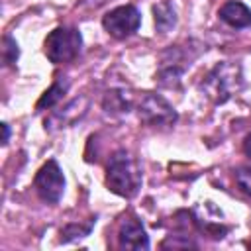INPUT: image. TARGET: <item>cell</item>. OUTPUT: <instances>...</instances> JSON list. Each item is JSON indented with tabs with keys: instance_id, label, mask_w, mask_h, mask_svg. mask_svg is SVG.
<instances>
[{
	"instance_id": "6da1fadb",
	"label": "cell",
	"mask_w": 251,
	"mask_h": 251,
	"mask_svg": "<svg viewBox=\"0 0 251 251\" xmlns=\"http://www.w3.org/2000/svg\"><path fill=\"white\" fill-rule=\"evenodd\" d=\"M106 186L122 198L137 194L141 186V169L126 149H118L110 157L106 167Z\"/></svg>"
},
{
	"instance_id": "7a4b0ae2",
	"label": "cell",
	"mask_w": 251,
	"mask_h": 251,
	"mask_svg": "<svg viewBox=\"0 0 251 251\" xmlns=\"http://www.w3.org/2000/svg\"><path fill=\"white\" fill-rule=\"evenodd\" d=\"M241 86H243L241 67L231 61L218 63L202 80V90L214 104H224L231 100L233 96L239 94Z\"/></svg>"
},
{
	"instance_id": "3957f363",
	"label": "cell",
	"mask_w": 251,
	"mask_h": 251,
	"mask_svg": "<svg viewBox=\"0 0 251 251\" xmlns=\"http://www.w3.org/2000/svg\"><path fill=\"white\" fill-rule=\"evenodd\" d=\"M82 49V35L76 27L61 25L45 37V55L51 63L61 65L78 57Z\"/></svg>"
},
{
	"instance_id": "277c9868",
	"label": "cell",
	"mask_w": 251,
	"mask_h": 251,
	"mask_svg": "<svg viewBox=\"0 0 251 251\" xmlns=\"http://www.w3.org/2000/svg\"><path fill=\"white\" fill-rule=\"evenodd\" d=\"M139 120L151 127H171L176 122V112L175 108L161 96L153 92H145L137 104Z\"/></svg>"
},
{
	"instance_id": "5b68a950",
	"label": "cell",
	"mask_w": 251,
	"mask_h": 251,
	"mask_svg": "<svg viewBox=\"0 0 251 251\" xmlns=\"http://www.w3.org/2000/svg\"><path fill=\"white\" fill-rule=\"evenodd\" d=\"M33 186H35V190L43 202L57 204L61 200V196L65 192V176H63L61 167L57 165V161H53V159L47 161L35 173Z\"/></svg>"
},
{
	"instance_id": "8992f818",
	"label": "cell",
	"mask_w": 251,
	"mask_h": 251,
	"mask_svg": "<svg viewBox=\"0 0 251 251\" xmlns=\"http://www.w3.org/2000/svg\"><path fill=\"white\" fill-rule=\"evenodd\" d=\"M141 24V14L135 6L126 4V6H118L114 10H110L104 18H102V25L104 29L116 37V39H126L131 33L137 31Z\"/></svg>"
},
{
	"instance_id": "52a82bcc",
	"label": "cell",
	"mask_w": 251,
	"mask_h": 251,
	"mask_svg": "<svg viewBox=\"0 0 251 251\" xmlns=\"http://www.w3.org/2000/svg\"><path fill=\"white\" fill-rule=\"evenodd\" d=\"M186 67H190V57L186 55V51L180 49L178 45L169 47L161 55L157 78L163 86H176L180 82V76H182Z\"/></svg>"
},
{
	"instance_id": "ba28073f",
	"label": "cell",
	"mask_w": 251,
	"mask_h": 251,
	"mask_svg": "<svg viewBox=\"0 0 251 251\" xmlns=\"http://www.w3.org/2000/svg\"><path fill=\"white\" fill-rule=\"evenodd\" d=\"M118 243L122 249H133V251L149 249V237L137 218L129 216L122 220L118 229Z\"/></svg>"
},
{
	"instance_id": "9c48e42d",
	"label": "cell",
	"mask_w": 251,
	"mask_h": 251,
	"mask_svg": "<svg viewBox=\"0 0 251 251\" xmlns=\"http://www.w3.org/2000/svg\"><path fill=\"white\" fill-rule=\"evenodd\" d=\"M218 16L224 24H227L229 27L233 29H245V27H251V10L239 2V0H229L226 2L220 10H218Z\"/></svg>"
},
{
	"instance_id": "30bf717a",
	"label": "cell",
	"mask_w": 251,
	"mask_h": 251,
	"mask_svg": "<svg viewBox=\"0 0 251 251\" xmlns=\"http://www.w3.org/2000/svg\"><path fill=\"white\" fill-rule=\"evenodd\" d=\"M102 106L106 110V114L110 116H122L127 114L133 106V96L126 90V88H112L104 94Z\"/></svg>"
},
{
	"instance_id": "8fae6325",
	"label": "cell",
	"mask_w": 251,
	"mask_h": 251,
	"mask_svg": "<svg viewBox=\"0 0 251 251\" xmlns=\"http://www.w3.org/2000/svg\"><path fill=\"white\" fill-rule=\"evenodd\" d=\"M67 90H69V80L67 78H57L43 94H41V98L37 100V104H35V110H45V108H51V106H55L57 102H61L63 100V96L67 94Z\"/></svg>"
},
{
	"instance_id": "7c38bea8",
	"label": "cell",
	"mask_w": 251,
	"mask_h": 251,
	"mask_svg": "<svg viewBox=\"0 0 251 251\" xmlns=\"http://www.w3.org/2000/svg\"><path fill=\"white\" fill-rule=\"evenodd\" d=\"M153 14H155V27L159 33H167L176 25V14L169 2H159L153 8Z\"/></svg>"
},
{
	"instance_id": "4fadbf2b",
	"label": "cell",
	"mask_w": 251,
	"mask_h": 251,
	"mask_svg": "<svg viewBox=\"0 0 251 251\" xmlns=\"http://www.w3.org/2000/svg\"><path fill=\"white\" fill-rule=\"evenodd\" d=\"M84 100L82 98H76V100H73L63 112H59V114H55L51 120H49V126L51 124H55L57 127H65V126H69V124H73L76 118H80L82 114H84V110H82V104Z\"/></svg>"
},
{
	"instance_id": "5bb4252c",
	"label": "cell",
	"mask_w": 251,
	"mask_h": 251,
	"mask_svg": "<svg viewBox=\"0 0 251 251\" xmlns=\"http://www.w3.org/2000/svg\"><path fill=\"white\" fill-rule=\"evenodd\" d=\"M92 224H94V220H92L88 226H80V224H69V226H67V227L61 231V239H63V241H71V239H76V237H84V235H88V231H90Z\"/></svg>"
},
{
	"instance_id": "9a60e30c",
	"label": "cell",
	"mask_w": 251,
	"mask_h": 251,
	"mask_svg": "<svg viewBox=\"0 0 251 251\" xmlns=\"http://www.w3.org/2000/svg\"><path fill=\"white\" fill-rule=\"evenodd\" d=\"M233 176H235L239 190L245 192L247 196H251V167H239Z\"/></svg>"
},
{
	"instance_id": "2e32d148",
	"label": "cell",
	"mask_w": 251,
	"mask_h": 251,
	"mask_svg": "<svg viewBox=\"0 0 251 251\" xmlns=\"http://www.w3.org/2000/svg\"><path fill=\"white\" fill-rule=\"evenodd\" d=\"M18 57H20V49H18L16 39H12L10 35H6L4 37V61L8 65H14L18 61Z\"/></svg>"
},
{
	"instance_id": "e0dca14e",
	"label": "cell",
	"mask_w": 251,
	"mask_h": 251,
	"mask_svg": "<svg viewBox=\"0 0 251 251\" xmlns=\"http://www.w3.org/2000/svg\"><path fill=\"white\" fill-rule=\"evenodd\" d=\"M167 247H173V249H178V247H196V243L190 241V239H175L171 235V237H167L163 241V249H167Z\"/></svg>"
},
{
	"instance_id": "ac0fdd59",
	"label": "cell",
	"mask_w": 251,
	"mask_h": 251,
	"mask_svg": "<svg viewBox=\"0 0 251 251\" xmlns=\"http://www.w3.org/2000/svg\"><path fill=\"white\" fill-rule=\"evenodd\" d=\"M243 153H245V155L251 159V133H249V135L243 139Z\"/></svg>"
},
{
	"instance_id": "d6986e66",
	"label": "cell",
	"mask_w": 251,
	"mask_h": 251,
	"mask_svg": "<svg viewBox=\"0 0 251 251\" xmlns=\"http://www.w3.org/2000/svg\"><path fill=\"white\" fill-rule=\"evenodd\" d=\"M8 139H10V126L8 124H2V143L6 145Z\"/></svg>"
},
{
	"instance_id": "ffe728a7",
	"label": "cell",
	"mask_w": 251,
	"mask_h": 251,
	"mask_svg": "<svg viewBox=\"0 0 251 251\" xmlns=\"http://www.w3.org/2000/svg\"><path fill=\"white\" fill-rule=\"evenodd\" d=\"M104 2H108V0H90L92 6H100V4H104Z\"/></svg>"
}]
</instances>
